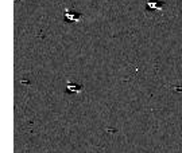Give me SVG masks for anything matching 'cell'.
<instances>
[{"instance_id": "6da1fadb", "label": "cell", "mask_w": 182, "mask_h": 153, "mask_svg": "<svg viewBox=\"0 0 182 153\" xmlns=\"http://www.w3.org/2000/svg\"><path fill=\"white\" fill-rule=\"evenodd\" d=\"M67 90H74V91H80L81 87H76V85H67Z\"/></svg>"}]
</instances>
